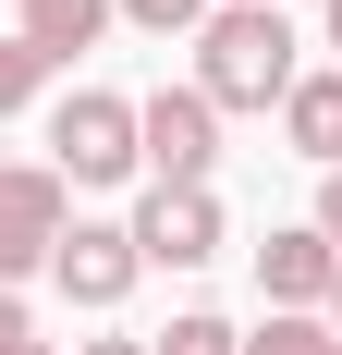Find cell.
<instances>
[{
  "label": "cell",
  "instance_id": "6da1fadb",
  "mask_svg": "<svg viewBox=\"0 0 342 355\" xmlns=\"http://www.w3.org/2000/svg\"><path fill=\"white\" fill-rule=\"evenodd\" d=\"M294 25H281V0H220L196 25V98L208 110H281L294 98Z\"/></svg>",
  "mask_w": 342,
  "mask_h": 355
},
{
  "label": "cell",
  "instance_id": "7a4b0ae2",
  "mask_svg": "<svg viewBox=\"0 0 342 355\" xmlns=\"http://www.w3.org/2000/svg\"><path fill=\"white\" fill-rule=\"evenodd\" d=\"M49 172H62V184H123V172H147V147H135V98L73 86V98L49 110Z\"/></svg>",
  "mask_w": 342,
  "mask_h": 355
},
{
  "label": "cell",
  "instance_id": "3957f363",
  "mask_svg": "<svg viewBox=\"0 0 342 355\" xmlns=\"http://www.w3.org/2000/svg\"><path fill=\"white\" fill-rule=\"evenodd\" d=\"M62 233H73L62 172H49V159H12V172H0V282L49 270V257H62Z\"/></svg>",
  "mask_w": 342,
  "mask_h": 355
},
{
  "label": "cell",
  "instance_id": "277c9868",
  "mask_svg": "<svg viewBox=\"0 0 342 355\" xmlns=\"http://www.w3.org/2000/svg\"><path fill=\"white\" fill-rule=\"evenodd\" d=\"M135 147H147V184H208L220 110H208L196 86H159V98H135Z\"/></svg>",
  "mask_w": 342,
  "mask_h": 355
},
{
  "label": "cell",
  "instance_id": "5b68a950",
  "mask_svg": "<svg viewBox=\"0 0 342 355\" xmlns=\"http://www.w3.org/2000/svg\"><path fill=\"white\" fill-rule=\"evenodd\" d=\"M135 257L147 270H208V257H220V196H208V184H147Z\"/></svg>",
  "mask_w": 342,
  "mask_h": 355
},
{
  "label": "cell",
  "instance_id": "8992f818",
  "mask_svg": "<svg viewBox=\"0 0 342 355\" xmlns=\"http://www.w3.org/2000/svg\"><path fill=\"white\" fill-rule=\"evenodd\" d=\"M49 282L73 294V306H123V294L147 282V257H135V220H73L62 257H49Z\"/></svg>",
  "mask_w": 342,
  "mask_h": 355
},
{
  "label": "cell",
  "instance_id": "52a82bcc",
  "mask_svg": "<svg viewBox=\"0 0 342 355\" xmlns=\"http://www.w3.org/2000/svg\"><path fill=\"white\" fill-rule=\"evenodd\" d=\"M330 282H342V245L318 233V220H294V233L257 245V294H269L281 319H330Z\"/></svg>",
  "mask_w": 342,
  "mask_h": 355
},
{
  "label": "cell",
  "instance_id": "ba28073f",
  "mask_svg": "<svg viewBox=\"0 0 342 355\" xmlns=\"http://www.w3.org/2000/svg\"><path fill=\"white\" fill-rule=\"evenodd\" d=\"M281 135H294V159L342 172V62H330V73H294V98H281Z\"/></svg>",
  "mask_w": 342,
  "mask_h": 355
},
{
  "label": "cell",
  "instance_id": "9c48e42d",
  "mask_svg": "<svg viewBox=\"0 0 342 355\" xmlns=\"http://www.w3.org/2000/svg\"><path fill=\"white\" fill-rule=\"evenodd\" d=\"M110 12H123V0H25V49L62 73L73 49H98V37H110Z\"/></svg>",
  "mask_w": 342,
  "mask_h": 355
},
{
  "label": "cell",
  "instance_id": "30bf717a",
  "mask_svg": "<svg viewBox=\"0 0 342 355\" xmlns=\"http://www.w3.org/2000/svg\"><path fill=\"white\" fill-rule=\"evenodd\" d=\"M147 355H244V331H233V319H208V306H183V319H171Z\"/></svg>",
  "mask_w": 342,
  "mask_h": 355
},
{
  "label": "cell",
  "instance_id": "8fae6325",
  "mask_svg": "<svg viewBox=\"0 0 342 355\" xmlns=\"http://www.w3.org/2000/svg\"><path fill=\"white\" fill-rule=\"evenodd\" d=\"M244 355H342V331H330V319H281V306H269V331H257Z\"/></svg>",
  "mask_w": 342,
  "mask_h": 355
},
{
  "label": "cell",
  "instance_id": "7c38bea8",
  "mask_svg": "<svg viewBox=\"0 0 342 355\" xmlns=\"http://www.w3.org/2000/svg\"><path fill=\"white\" fill-rule=\"evenodd\" d=\"M37 86H49V62H37L25 37H0V123H12V110H25Z\"/></svg>",
  "mask_w": 342,
  "mask_h": 355
},
{
  "label": "cell",
  "instance_id": "4fadbf2b",
  "mask_svg": "<svg viewBox=\"0 0 342 355\" xmlns=\"http://www.w3.org/2000/svg\"><path fill=\"white\" fill-rule=\"evenodd\" d=\"M123 12H135V25H147V37H196V25H208V12H220V0H123Z\"/></svg>",
  "mask_w": 342,
  "mask_h": 355
},
{
  "label": "cell",
  "instance_id": "5bb4252c",
  "mask_svg": "<svg viewBox=\"0 0 342 355\" xmlns=\"http://www.w3.org/2000/svg\"><path fill=\"white\" fill-rule=\"evenodd\" d=\"M25 343H37V331H25V294L0 282V355H25Z\"/></svg>",
  "mask_w": 342,
  "mask_h": 355
},
{
  "label": "cell",
  "instance_id": "9a60e30c",
  "mask_svg": "<svg viewBox=\"0 0 342 355\" xmlns=\"http://www.w3.org/2000/svg\"><path fill=\"white\" fill-rule=\"evenodd\" d=\"M318 233L342 245V172H318Z\"/></svg>",
  "mask_w": 342,
  "mask_h": 355
},
{
  "label": "cell",
  "instance_id": "2e32d148",
  "mask_svg": "<svg viewBox=\"0 0 342 355\" xmlns=\"http://www.w3.org/2000/svg\"><path fill=\"white\" fill-rule=\"evenodd\" d=\"M73 355H147V343H73Z\"/></svg>",
  "mask_w": 342,
  "mask_h": 355
},
{
  "label": "cell",
  "instance_id": "e0dca14e",
  "mask_svg": "<svg viewBox=\"0 0 342 355\" xmlns=\"http://www.w3.org/2000/svg\"><path fill=\"white\" fill-rule=\"evenodd\" d=\"M330 49H342V0H330Z\"/></svg>",
  "mask_w": 342,
  "mask_h": 355
},
{
  "label": "cell",
  "instance_id": "ac0fdd59",
  "mask_svg": "<svg viewBox=\"0 0 342 355\" xmlns=\"http://www.w3.org/2000/svg\"><path fill=\"white\" fill-rule=\"evenodd\" d=\"M330 331H342V282H330Z\"/></svg>",
  "mask_w": 342,
  "mask_h": 355
},
{
  "label": "cell",
  "instance_id": "d6986e66",
  "mask_svg": "<svg viewBox=\"0 0 342 355\" xmlns=\"http://www.w3.org/2000/svg\"><path fill=\"white\" fill-rule=\"evenodd\" d=\"M25 355H62V343H25Z\"/></svg>",
  "mask_w": 342,
  "mask_h": 355
}]
</instances>
